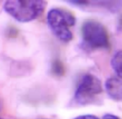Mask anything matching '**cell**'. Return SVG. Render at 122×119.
Returning <instances> with one entry per match:
<instances>
[{
    "mask_svg": "<svg viewBox=\"0 0 122 119\" xmlns=\"http://www.w3.org/2000/svg\"><path fill=\"white\" fill-rule=\"evenodd\" d=\"M73 119H99L98 117H96V115H79Z\"/></svg>",
    "mask_w": 122,
    "mask_h": 119,
    "instance_id": "cell-8",
    "label": "cell"
},
{
    "mask_svg": "<svg viewBox=\"0 0 122 119\" xmlns=\"http://www.w3.org/2000/svg\"><path fill=\"white\" fill-rule=\"evenodd\" d=\"M0 119H3V118H0Z\"/></svg>",
    "mask_w": 122,
    "mask_h": 119,
    "instance_id": "cell-12",
    "label": "cell"
},
{
    "mask_svg": "<svg viewBox=\"0 0 122 119\" xmlns=\"http://www.w3.org/2000/svg\"><path fill=\"white\" fill-rule=\"evenodd\" d=\"M47 2L43 0H9L4 10L20 22H29L39 17L44 12Z\"/></svg>",
    "mask_w": 122,
    "mask_h": 119,
    "instance_id": "cell-1",
    "label": "cell"
},
{
    "mask_svg": "<svg viewBox=\"0 0 122 119\" xmlns=\"http://www.w3.org/2000/svg\"><path fill=\"white\" fill-rule=\"evenodd\" d=\"M103 119H121V118L113 114H106L103 116Z\"/></svg>",
    "mask_w": 122,
    "mask_h": 119,
    "instance_id": "cell-9",
    "label": "cell"
},
{
    "mask_svg": "<svg viewBox=\"0 0 122 119\" xmlns=\"http://www.w3.org/2000/svg\"><path fill=\"white\" fill-rule=\"evenodd\" d=\"M102 91L101 80L93 74H85L81 78L76 89L74 103L79 105L91 104L96 101Z\"/></svg>",
    "mask_w": 122,
    "mask_h": 119,
    "instance_id": "cell-4",
    "label": "cell"
},
{
    "mask_svg": "<svg viewBox=\"0 0 122 119\" xmlns=\"http://www.w3.org/2000/svg\"><path fill=\"white\" fill-rule=\"evenodd\" d=\"M111 65L114 70L116 75L118 77L122 76V50L118 51L113 56Z\"/></svg>",
    "mask_w": 122,
    "mask_h": 119,
    "instance_id": "cell-7",
    "label": "cell"
},
{
    "mask_svg": "<svg viewBox=\"0 0 122 119\" xmlns=\"http://www.w3.org/2000/svg\"><path fill=\"white\" fill-rule=\"evenodd\" d=\"M105 87L107 93L111 98L122 102V76L111 77L106 80Z\"/></svg>",
    "mask_w": 122,
    "mask_h": 119,
    "instance_id": "cell-6",
    "label": "cell"
},
{
    "mask_svg": "<svg viewBox=\"0 0 122 119\" xmlns=\"http://www.w3.org/2000/svg\"><path fill=\"white\" fill-rule=\"evenodd\" d=\"M117 30L118 31H122V15L119 17L117 25Z\"/></svg>",
    "mask_w": 122,
    "mask_h": 119,
    "instance_id": "cell-10",
    "label": "cell"
},
{
    "mask_svg": "<svg viewBox=\"0 0 122 119\" xmlns=\"http://www.w3.org/2000/svg\"><path fill=\"white\" fill-rule=\"evenodd\" d=\"M2 109V105H1V103H0V110Z\"/></svg>",
    "mask_w": 122,
    "mask_h": 119,
    "instance_id": "cell-11",
    "label": "cell"
},
{
    "mask_svg": "<svg viewBox=\"0 0 122 119\" xmlns=\"http://www.w3.org/2000/svg\"><path fill=\"white\" fill-rule=\"evenodd\" d=\"M68 3L81 9H99L111 12L122 10V1H68Z\"/></svg>",
    "mask_w": 122,
    "mask_h": 119,
    "instance_id": "cell-5",
    "label": "cell"
},
{
    "mask_svg": "<svg viewBox=\"0 0 122 119\" xmlns=\"http://www.w3.org/2000/svg\"><path fill=\"white\" fill-rule=\"evenodd\" d=\"M82 46L88 50L108 49L109 36L106 27L94 20L85 21L81 27Z\"/></svg>",
    "mask_w": 122,
    "mask_h": 119,
    "instance_id": "cell-3",
    "label": "cell"
},
{
    "mask_svg": "<svg viewBox=\"0 0 122 119\" xmlns=\"http://www.w3.org/2000/svg\"><path fill=\"white\" fill-rule=\"evenodd\" d=\"M47 23L52 32L57 39L63 42H68L73 39L71 27L76 22L75 16L68 10L53 8L47 15Z\"/></svg>",
    "mask_w": 122,
    "mask_h": 119,
    "instance_id": "cell-2",
    "label": "cell"
}]
</instances>
